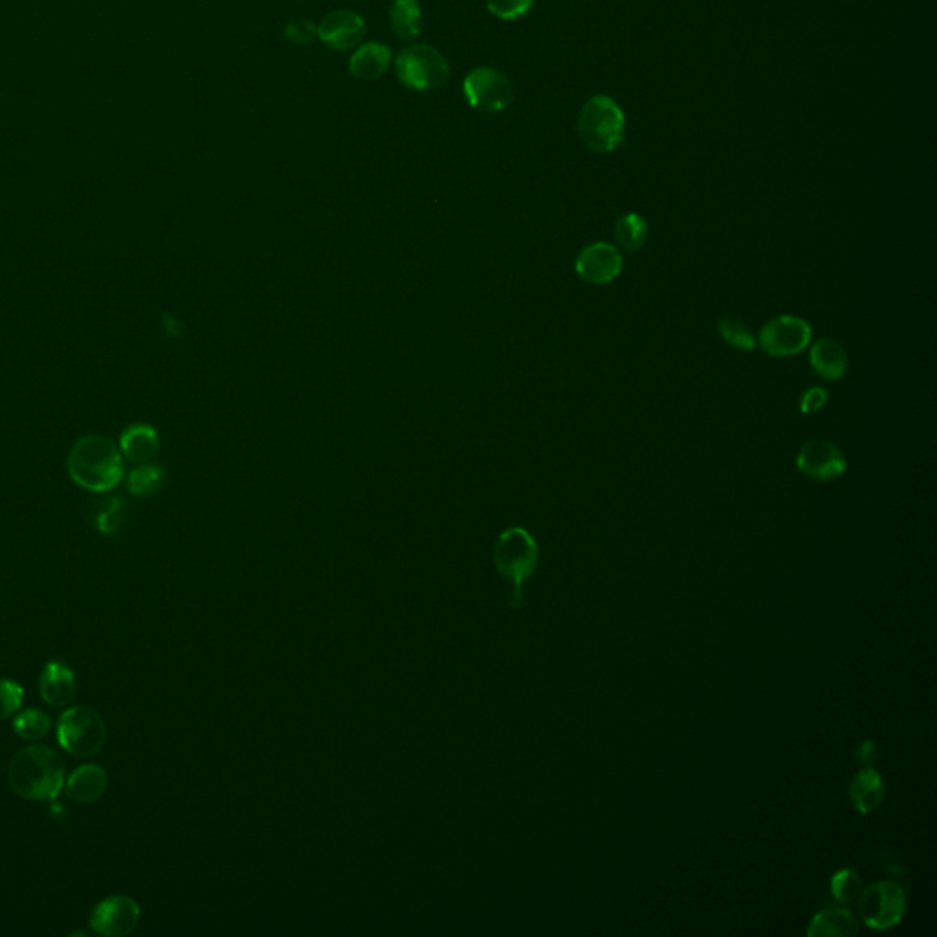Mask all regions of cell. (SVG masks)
I'll return each instance as SVG.
<instances>
[{
    "mask_svg": "<svg viewBox=\"0 0 937 937\" xmlns=\"http://www.w3.org/2000/svg\"><path fill=\"white\" fill-rule=\"evenodd\" d=\"M65 773V762L59 753L44 745H30L11 758L8 778L19 797L46 802L61 793Z\"/></svg>",
    "mask_w": 937,
    "mask_h": 937,
    "instance_id": "6da1fadb",
    "label": "cell"
},
{
    "mask_svg": "<svg viewBox=\"0 0 937 937\" xmlns=\"http://www.w3.org/2000/svg\"><path fill=\"white\" fill-rule=\"evenodd\" d=\"M493 559L498 573L513 588L509 606L520 608L524 604V582L535 573L539 564L537 540L524 528L506 529L496 540Z\"/></svg>",
    "mask_w": 937,
    "mask_h": 937,
    "instance_id": "7a4b0ae2",
    "label": "cell"
},
{
    "mask_svg": "<svg viewBox=\"0 0 937 937\" xmlns=\"http://www.w3.org/2000/svg\"><path fill=\"white\" fill-rule=\"evenodd\" d=\"M626 118L623 108L610 96H593L579 114V136L593 152H614L625 140Z\"/></svg>",
    "mask_w": 937,
    "mask_h": 937,
    "instance_id": "3957f363",
    "label": "cell"
},
{
    "mask_svg": "<svg viewBox=\"0 0 937 937\" xmlns=\"http://www.w3.org/2000/svg\"><path fill=\"white\" fill-rule=\"evenodd\" d=\"M449 74L451 68L445 55L427 44H412L399 52L396 59L399 83L416 92H429L442 87L447 83Z\"/></svg>",
    "mask_w": 937,
    "mask_h": 937,
    "instance_id": "277c9868",
    "label": "cell"
},
{
    "mask_svg": "<svg viewBox=\"0 0 937 937\" xmlns=\"http://www.w3.org/2000/svg\"><path fill=\"white\" fill-rule=\"evenodd\" d=\"M74 478L94 491H105L119 480V454L114 445L101 438H87L72 453Z\"/></svg>",
    "mask_w": 937,
    "mask_h": 937,
    "instance_id": "5b68a950",
    "label": "cell"
},
{
    "mask_svg": "<svg viewBox=\"0 0 937 937\" xmlns=\"http://www.w3.org/2000/svg\"><path fill=\"white\" fill-rule=\"evenodd\" d=\"M57 742L74 756H94L105 744V722L90 707H72L59 718Z\"/></svg>",
    "mask_w": 937,
    "mask_h": 937,
    "instance_id": "8992f818",
    "label": "cell"
},
{
    "mask_svg": "<svg viewBox=\"0 0 937 937\" xmlns=\"http://www.w3.org/2000/svg\"><path fill=\"white\" fill-rule=\"evenodd\" d=\"M905 888L895 881L873 883L859 894V912L866 927L888 930L901 923L905 916Z\"/></svg>",
    "mask_w": 937,
    "mask_h": 937,
    "instance_id": "52a82bcc",
    "label": "cell"
},
{
    "mask_svg": "<svg viewBox=\"0 0 937 937\" xmlns=\"http://www.w3.org/2000/svg\"><path fill=\"white\" fill-rule=\"evenodd\" d=\"M464 94L469 107L493 114L506 110L513 103L515 88L504 72L491 66H478L465 76Z\"/></svg>",
    "mask_w": 937,
    "mask_h": 937,
    "instance_id": "ba28073f",
    "label": "cell"
},
{
    "mask_svg": "<svg viewBox=\"0 0 937 937\" xmlns=\"http://www.w3.org/2000/svg\"><path fill=\"white\" fill-rule=\"evenodd\" d=\"M811 324L795 315H780L762 326L758 346L767 356L791 357L804 352L811 343Z\"/></svg>",
    "mask_w": 937,
    "mask_h": 937,
    "instance_id": "9c48e42d",
    "label": "cell"
},
{
    "mask_svg": "<svg viewBox=\"0 0 937 937\" xmlns=\"http://www.w3.org/2000/svg\"><path fill=\"white\" fill-rule=\"evenodd\" d=\"M140 906L127 895H110L99 901L90 914V927L97 936H127L140 923Z\"/></svg>",
    "mask_w": 937,
    "mask_h": 937,
    "instance_id": "30bf717a",
    "label": "cell"
},
{
    "mask_svg": "<svg viewBox=\"0 0 937 937\" xmlns=\"http://www.w3.org/2000/svg\"><path fill=\"white\" fill-rule=\"evenodd\" d=\"M800 473L817 482H831L841 478L848 469L846 456L835 443L826 440H809L797 454Z\"/></svg>",
    "mask_w": 937,
    "mask_h": 937,
    "instance_id": "8fae6325",
    "label": "cell"
},
{
    "mask_svg": "<svg viewBox=\"0 0 937 937\" xmlns=\"http://www.w3.org/2000/svg\"><path fill=\"white\" fill-rule=\"evenodd\" d=\"M623 270V257L619 249L606 242H593L581 249L575 260V271L582 281L603 286L615 281Z\"/></svg>",
    "mask_w": 937,
    "mask_h": 937,
    "instance_id": "7c38bea8",
    "label": "cell"
},
{
    "mask_svg": "<svg viewBox=\"0 0 937 937\" xmlns=\"http://www.w3.org/2000/svg\"><path fill=\"white\" fill-rule=\"evenodd\" d=\"M365 33L367 22L354 10L332 11L317 24V37L337 52L357 48Z\"/></svg>",
    "mask_w": 937,
    "mask_h": 937,
    "instance_id": "4fadbf2b",
    "label": "cell"
},
{
    "mask_svg": "<svg viewBox=\"0 0 937 937\" xmlns=\"http://www.w3.org/2000/svg\"><path fill=\"white\" fill-rule=\"evenodd\" d=\"M41 698L52 707H65L74 700L77 690L76 674L63 661H50L39 679Z\"/></svg>",
    "mask_w": 937,
    "mask_h": 937,
    "instance_id": "5bb4252c",
    "label": "cell"
},
{
    "mask_svg": "<svg viewBox=\"0 0 937 937\" xmlns=\"http://www.w3.org/2000/svg\"><path fill=\"white\" fill-rule=\"evenodd\" d=\"M107 771L99 765L87 764L77 767L66 780V797L77 804H90L103 797L107 791Z\"/></svg>",
    "mask_w": 937,
    "mask_h": 937,
    "instance_id": "9a60e30c",
    "label": "cell"
},
{
    "mask_svg": "<svg viewBox=\"0 0 937 937\" xmlns=\"http://www.w3.org/2000/svg\"><path fill=\"white\" fill-rule=\"evenodd\" d=\"M811 368L826 381H839L848 370V354L841 343L822 337L809 350Z\"/></svg>",
    "mask_w": 937,
    "mask_h": 937,
    "instance_id": "2e32d148",
    "label": "cell"
},
{
    "mask_svg": "<svg viewBox=\"0 0 937 937\" xmlns=\"http://www.w3.org/2000/svg\"><path fill=\"white\" fill-rule=\"evenodd\" d=\"M392 63V50L387 44L374 43L359 46L354 55L350 57V74L361 81H376L387 72Z\"/></svg>",
    "mask_w": 937,
    "mask_h": 937,
    "instance_id": "e0dca14e",
    "label": "cell"
},
{
    "mask_svg": "<svg viewBox=\"0 0 937 937\" xmlns=\"http://www.w3.org/2000/svg\"><path fill=\"white\" fill-rule=\"evenodd\" d=\"M886 789L883 776L873 767H864L859 775L851 780L850 798L855 809L862 815H870L883 804Z\"/></svg>",
    "mask_w": 937,
    "mask_h": 937,
    "instance_id": "ac0fdd59",
    "label": "cell"
},
{
    "mask_svg": "<svg viewBox=\"0 0 937 937\" xmlns=\"http://www.w3.org/2000/svg\"><path fill=\"white\" fill-rule=\"evenodd\" d=\"M859 934V923L850 910L846 908H828L813 917L808 928L809 937L844 936L853 937Z\"/></svg>",
    "mask_w": 937,
    "mask_h": 937,
    "instance_id": "d6986e66",
    "label": "cell"
},
{
    "mask_svg": "<svg viewBox=\"0 0 937 937\" xmlns=\"http://www.w3.org/2000/svg\"><path fill=\"white\" fill-rule=\"evenodd\" d=\"M388 21L392 33L398 37L399 41H414L421 33L423 26V11H421L418 0H394L390 11H388Z\"/></svg>",
    "mask_w": 937,
    "mask_h": 937,
    "instance_id": "ffe728a7",
    "label": "cell"
},
{
    "mask_svg": "<svg viewBox=\"0 0 937 937\" xmlns=\"http://www.w3.org/2000/svg\"><path fill=\"white\" fill-rule=\"evenodd\" d=\"M614 237L625 251L643 248L648 238L647 220L637 213H626L615 222Z\"/></svg>",
    "mask_w": 937,
    "mask_h": 937,
    "instance_id": "44dd1931",
    "label": "cell"
},
{
    "mask_svg": "<svg viewBox=\"0 0 937 937\" xmlns=\"http://www.w3.org/2000/svg\"><path fill=\"white\" fill-rule=\"evenodd\" d=\"M13 731L22 740H41L50 731V718L39 709H28L13 720Z\"/></svg>",
    "mask_w": 937,
    "mask_h": 937,
    "instance_id": "7402d4cb",
    "label": "cell"
},
{
    "mask_svg": "<svg viewBox=\"0 0 937 937\" xmlns=\"http://www.w3.org/2000/svg\"><path fill=\"white\" fill-rule=\"evenodd\" d=\"M716 328H718V332H720V335L725 339V343L729 346H733L736 350L751 352L754 346H756V339H754V335L751 334V330H749L742 321H738V319L722 317V319L716 323Z\"/></svg>",
    "mask_w": 937,
    "mask_h": 937,
    "instance_id": "603a6c76",
    "label": "cell"
},
{
    "mask_svg": "<svg viewBox=\"0 0 937 937\" xmlns=\"http://www.w3.org/2000/svg\"><path fill=\"white\" fill-rule=\"evenodd\" d=\"M830 892L831 897L841 905H848L851 901H855L861 894L859 873L851 868H844L841 872L835 873L831 879Z\"/></svg>",
    "mask_w": 937,
    "mask_h": 937,
    "instance_id": "cb8c5ba5",
    "label": "cell"
},
{
    "mask_svg": "<svg viewBox=\"0 0 937 937\" xmlns=\"http://www.w3.org/2000/svg\"><path fill=\"white\" fill-rule=\"evenodd\" d=\"M156 447H158L156 434L147 427L134 429V431L127 432V436H125V451H127L130 458H134L138 462L149 460L152 454L156 453Z\"/></svg>",
    "mask_w": 937,
    "mask_h": 937,
    "instance_id": "d4e9b609",
    "label": "cell"
},
{
    "mask_svg": "<svg viewBox=\"0 0 937 937\" xmlns=\"http://www.w3.org/2000/svg\"><path fill=\"white\" fill-rule=\"evenodd\" d=\"M533 6H535V0H487V10L491 11L496 19H502V21L522 19L528 15Z\"/></svg>",
    "mask_w": 937,
    "mask_h": 937,
    "instance_id": "484cf974",
    "label": "cell"
},
{
    "mask_svg": "<svg viewBox=\"0 0 937 937\" xmlns=\"http://www.w3.org/2000/svg\"><path fill=\"white\" fill-rule=\"evenodd\" d=\"M24 690L11 679H0V722L21 709Z\"/></svg>",
    "mask_w": 937,
    "mask_h": 937,
    "instance_id": "4316f807",
    "label": "cell"
},
{
    "mask_svg": "<svg viewBox=\"0 0 937 937\" xmlns=\"http://www.w3.org/2000/svg\"><path fill=\"white\" fill-rule=\"evenodd\" d=\"M160 484H162V471L158 467H143L132 476L130 489L138 495H147V493H154Z\"/></svg>",
    "mask_w": 937,
    "mask_h": 937,
    "instance_id": "83f0119b",
    "label": "cell"
},
{
    "mask_svg": "<svg viewBox=\"0 0 937 937\" xmlns=\"http://www.w3.org/2000/svg\"><path fill=\"white\" fill-rule=\"evenodd\" d=\"M317 35V26L306 19L293 21L286 26V37L291 43L308 44Z\"/></svg>",
    "mask_w": 937,
    "mask_h": 937,
    "instance_id": "f1b7e54d",
    "label": "cell"
},
{
    "mask_svg": "<svg viewBox=\"0 0 937 937\" xmlns=\"http://www.w3.org/2000/svg\"><path fill=\"white\" fill-rule=\"evenodd\" d=\"M826 403H828V392L824 388H808L800 398V412L802 414H813V412L822 409Z\"/></svg>",
    "mask_w": 937,
    "mask_h": 937,
    "instance_id": "f546056e",
    "label": "cell"
},
{
    "mask_svg": "<svg viewBox=\"0 0 937 937\" xmlns=\"http://www.w3.org/2000/svg\"><path fill=\"white\" fill-rule=\"evenodd\" d=\"M877 756H879V751H877V747H875V744L870 742V740H868V742H862L861 747L857 749V758L861 760V764L864 765V767H872V765L875 764V760H877Z\"/></svg>",
    "mask_w": 937,
    "mask_h": 937,
    "instance_id": "4dcf8cb0",
    "label": "cell"
}]
</instances>
